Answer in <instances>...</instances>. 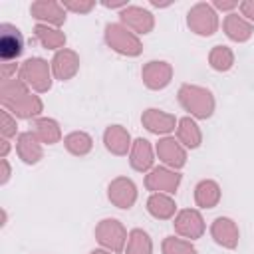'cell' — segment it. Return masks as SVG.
<instances>
[{
  "mask_svg": "<svg viewBox=\"0 0 254 254\" xmlns=\"http://www.w3.org/2000/svg\"><path fill=\"white\" fill-rule=\"evenodd\" d=\"M123 252L125 254H153V240L143 228H133L129 232Z\"/></svg>",
  "mask_w": 254,
  "mask_h": 254,
  "instance_id": "obj_28",
  "label": "cell"
},
{
  "mask_svg": "<svg viewBox=\"0 0 254 254\" xmlns=\"http://www.w3.org/2000/svg\"><path fill=\"white\" fill-rule=\"evenodd\" d=\"M103 143H105V149L113 155H127L131 151V135L129 131L123 127V125H109L105 131H103Z\"/></svg>",
  "mask_w": 254,
  "mask_h": 254,
  "instance_id": "obj_18",
  "label": "cell"
},
{
  "mask_svg": "<svg viewBox=\"0 0 254 254\" xmlns=\"http://www.w3.org/2000/svg\"><path fill=\"white\" fill-rule=\"evenodd\" d=\"M175 232L187 240H196L204 234L206 230V224H204V218L202 214L196 210V208H183L175 214Z\"/></svg>",
  "mask_w": 254,
  "mask_h": 254,
  "instance_id": "obj_6",
  "label": "cell"
},
{
  "mask_svg": "<svg viewBox=\"0 0 254 254\" xmlns=\"http://www.w3.org/2000/svg\"><path fill=\"white\" fill-rule=\"evenodd\" d=\"M79 69V56L73 52V50H60L56 52L54 60H52V73L56 79L60 81H67L71 79Z\"/></svg>",
  "mask_w": 254,
  "mask_h": 254,
  "instance_id": "obj_15",
  "label": "cell"
},
{
  "mask_svg": "<svg viewBox=\"0 0 254 254\" xmlns=\"http://www.w3.org/2000/svg\"><path fill=\"white\" fill-rule=\"evenodd\" d=\"M0 30H2V34H0V56H2L4 62H12L24 50L22 32L12 24H2Z\"/></svg>",
  "mask_w": 254,
  "mask_h": 254,
  "instance_id": "obj_14",
  "label": "cell"
},
{
  "mask_svg": "<svg viewBox=\"0 0 254 254\" xmlns=\"http://www.w3.org/2000/svg\"><path fill=\"white\" fill-rule=\"evenodd\" d=\"M129 163L135 171L139 173H147L153 169V163H155V153H153V147L147 139L143 137H137L131 145V151H129Z\"/></svg>",
  "mask_w": 254,
  "mask_h": 254,
  "instance_id": "obj_19",
  "label": "cell"
},
{
  "mask_svg": "<svg viewBox=\"0 0 254 254\" xmlns=\"http://www.w3.org/2000/svg\"><path fill=\"white\" fill-rule=\"evenodd\" d=\"M222 28H224V34H226L232 42H246V40H250V36H252V32H254L252 24H250L246 18H242V16H238V14H234V12H230V14L224 18Z\"/></svg>",
  "mask_w": 254,
  "mask_h": 254,
  "instance_id": "obj_24",
  "label": "cell"
},
{
  "mask_svg": "<svg viewBox=\"0 0 254 254\" xmlns=\"http://www.w3.org/2000/svg\"><path fill=\"white\" fill-rule=\"evenodd\" d=\"M20 79L34 91L44 93L52 87V64L42 58H30L20 65Z\"/></svg>",
  "mask_w": 254,
  "mask_h": 254,
  "instance_id": "obj_3",
  "label": "cell"
},
{
  "mask_svg": "<svg viewBox=\"0 0 254 254\" xmlns=\"http://www.w3.org/2000/svg\"><path fill=\"white\" fill-rule=\"evenodd\" d=\"M95 238L105 250H109L113 254H119V252L125 250L129 232L117 218H103L95 226Z\"/></svg>",
  "mask_w": 254,
  "mask_h": 254,
  "instance_id": "obj_4",
  "label": "cell"
},
{
  "mask_svg": "<svg viewBox=\"0 0 254 254\" xmlns=\"http://www.w3.org/2000/svg\"><path fill=\"white\" fill-rule=\"evenodd\" d=\"M208 64L216 71H228L234 65V52L228 46H214L208 54Z\"/></svg>",
  "mask_w": 254,
  "mask_h": 254,
  "instance_id": "obj_29",
  "label": "cell"
},
{
  "mask_svg": "<svg viewBox=\"0 0 254 254\" xmlns=\"http://www.w3.org/2000/svg\"><path fill=\"white\" fill-rule=\"evenodd\" d=\"M89 254H113V252H109V250H105V248H97V250H91Z\"/></svg>",
  "mask_w": 254,
  "mask_h": 254,
  "instance_id": "obj_37",
  "label": "cell"
},
{
  "mask_svg": "<svg viewBox=\"0 0 254 254\" xmlns=\"http://www.w3.org/2000/svg\"><path fill=\"white\" fill-rule=\"evenodd\" d=\"M42 141L36 137L34 131H24L18 135L16 139V153L18 157L26 163V165H36L42 157H44V149H42Z\"/></svg>",
  "mask_w": 254,
  "mask_h": 254,
  "instance_id": "obj_17",
  "label": "cell"
},
{
  "mask_svg": "<svg viewBox=\"0 0 254 254\" xmlns=\"http://www.w3.org/2000/svg\"><path fill=\"white\" fill-rule=\"evenodd\" d=\"M141 77L149 89H163L173 79V67H171V64H167L163 60H151L143 65Z\"/></svg>",
  "mask_w": 254,
  "mask_h": 254,
  "instance_id": "obj_10",
  "label": "cell"
},
{
  "mask_svg": "<svg viewBox=\"0 0 254 254\" xmlns=\"http://www.w3.org/2000/svg\"><path fill=\"white\" fill-rule=\"evenodd\" d=\"M163 254H196V248L190 240L179 238V236H167L161 244Z\"/></svg>",
  "mask_w": 254,
  "mask_h": 254,
  "instance_id": "obj_30",
  "label": "cell"
},
{
  "mask_svg": "<svg viewBox=\"0 0 254 254\" xmlns=\"http://www.w3.org/2000/svg\"><path fill=\"white\" fill-rule=\"evenodd\" d=\"M147 212L157 220H171L177 214V202L167 192H151L147 198Z\"/></svg>",
  "mask_w": 254,
  "mask_h": 254,
  "instance_id": "obj_20",
  "label": "cell"
},
{
  "mask_svg": "<svg viewBox=\"0 0 254 254\" xmlns=\"http://www.w3.org/2000/svg\"><path fill=\"white\" fill-rule=\"evenodd\" d=\"M105 42L113 52H117L121 56L135 58L143 52L139 36L133 34L129 28H125L123 24H107L105 26Z\"/></svg>",
  "mask_w": 254,
  "mask_h": 254,
  "instance_id": "obj_2",
  "label": "cell"
},
{
  "mask_svg": "<svg viewBox=\"0 0 254 254\" xmlns=\"http://www.w3.org/2000/svg\"><path fill=\"white\" fill-rule=\"evenodd\" d=\"M18 133V123H16V117L8 111V109H2V139H10Z\"/></svg>",
  "mask_w": 254,
  "mask_h": 254,
  "instance_id": "obj_31",
  "label": "cell"
},
{
  "mask_svg": "<svg viewBox=\"0 0 254 254\" xmlns=\"http://www.w3.org/2000/svg\"><path fill=\"white\" fill-rule=\"evenodd\" d=\"M119 18H121V24L125 28H129L137 36L139 34H149L153 30V26H155L153 14L149 10H145V8H141V6H127V8H123Z\"/></svg>",
  "mask_w": 254,
  "mask_h": 254,
  "instance_id": "obj_11",
  "label": "cell"
},
{
  "mask_svg": "<svg viewBox=\"0 0 254 254\" xmlns=\"http://www.w3.org/2000/svg\"><path fill=\"white\" fill-rule=\"evenodd\" d=\"M157 157L163 161L165 167L179 171L187 165V149L175 139V137H163L159 139L157 147H155Z\"/></svg>",
  "mask_w": 254,
  "mask_h": 254,
  "instance_id": "obj_8",
  "label": "cell"
},
{
  "mask_svg": "<svg viewBox=\"0 0 254 254\" xmlns=\"http://www.w3.org/2000/svg\"><path fill=\"white\" fill-rule=\"evenodd\" d=\"M187 24L198 36H212L218 28V16H216V12L210 4L198 2L189 10Z\"/></svg>",
  "mask_w": 254,
  "mask_h": 254,
  "instance_id": "obj_5",
  "label": "cell"
},
{
  "mask_svg": "<svg viewBox=\"0 0 254 254\" xmlns=\"http://www.w3.org/2000/svg\"><path fill=\"white\" fill-rule=\"evenodd\" d=\"M214 8H220V10H234V8H238V2H220V0H216V2H214Z\"/></svg>",
  "mask_w": 254,
  "mask_h": 254,
  "instance_id": "obj_35",
  "label": "cell"
},
{
  "mask_svg": "<svg viewBox=\"0 0 254 254\" xmlns=\"http://www.w3.org/2000/svg\"><path fill=\"white\" fill-rule=\"evenodd\" d=\"M0 163H2V179H0V183L6 185L8 179H10V167H8V161H6V159H2Z\"/></svg>",
  "mask_w": 254,
  "mask_h": 254,
  "instance_id": "obj_34",
  "label": "cell"
},
{
  "mask_svg": "<svg viewBox=\"0 0 254 254\" xmlns=\"http://www.w3.org/2000/svg\"><path fill=\"white\" fill-rule=\"evenodd\" d=\"M34 32H36L38 42H40L46 50H56V52L64 50V46H65V34L60 32L58 28H52V26H48V24H36Z\"/></svg>",
  "mask_w": 254,
  "mask_h": 254,
  "instance_id": "obj_26",
  "label": "cell"
},
{
  "mask_svg": "<svg viewBox=\"0 0 254 254\" xmlns=\"http://www.w3.org/2000/svg\"><path fill=\"white\" fill-rule=\"evenodd\" d=\"M238 10L242 12V18H246L250 24L254 22V0H248V2H240V4H238Z\"/></svg>",
  "mask_w": 254,
  "mask_h": 254,
  "instance_id": "obj_33",
  "label": "cell"
},
{
  "mask_svg": "<svg viewBox=\"0 0 254 254\" xmlns=\"http://www.w3.org/2000/svg\"><path fill=\"white\" fill-rule=\"evenodd\" d=\"M141 123L147 131L155 133V135H165L169 137V133H173L177 129V123L179 119L173 115V113H167L163 109H155V107H149L143 111L141 115Z\"/></svg>",
  "mask_w": 254,
  "mask_h": 254,
  "instance_id": "obj_9",
  "label": "cell"
},
{
  "mask_svg": "<svg viewBox=\"0 0 254 254\" xmlns=\"http://www.w3.org/2000/svg\"><path fill=\"white\" fill-rule=\"evenodd\" d=\"M32 131L44 145H56L62 139V129L60 123L52 117H38L32 123Z\"/></svg>",
  "mask_w": 254,
  "mask_h": 254,
  "instance_id": "obj_25",
  "label": "cell"
},
{
  "mask_svg": "<svg viewBox=\"0 0 254 254\" xmlns=\"http://www.w3.org/2000/svg\"><path fill=\"white\" fill-rule=\"evenodd\" d=\"M220 187L212 179H202L194 187V202L198 208H214L220 202Z\"/></svg>",
  "mask_w": 254,
  "mask_h": 254,
  "instance_id": "obj_22",
  "label": "cell"
},
{
  "mask_svg": "<svg viewBox=\"0 0 254 254\" xmlns=\"http://www.w3.org/2000/svg\"><path fill=\"white\" fill-rule=\"evenodd\" d=\"M8 151H10V141H8V139H2V153H0V159H6Z\"/></svg>",
  "mask_w": 254,
  "mask_h": 254,
  "instance_id": "obj_36",
  "label": "cell"
},
{
  "mask_svg": "<svg viewBox=\"0 0 254 254\" xmlns=\"http://www.w3.org/2000/svg\"><path fill=\"white\" fill-rule=\"evenodd\" d=\"M4 109H8L14 117H20V119H38V115L42 113L44 109V103L38 95L34 93H26L14 101H8V103H2Z\"/></svg>",
  "mask_w": 254,
  "mask_h": 254,
  "instance_id": "obj_16",
  "label": "cell"
},
{
  "mask_svg": "<svg viewBox=\"0 0 254 254\" xmlns=\"http://www.w3.org/2000/svg\"><path fill=\"white\" fill-rule=\"evenodd\" d=\"M30 12L36 20H42L48 26H62L65 22V8L58 2H34Z\"/></svg>",
  "mask_w": 254,
  "mask_h": 254,
  "instance_id": "obj_21",
  "label": "cell"
},
{
  "mask_svg": "<svg viewBox=\"0 0 254 254\" xmlns=\"http://www.w3.org/2000/svg\"><path fill=\"white\" fill-rule=\"evenodd\" d=\"M183 181V175L179 171H173L169 167H153L149 175L145 177V187L151 192H177L179 185Z\"/></svg>",
  "mask_w": 254,
  "mask_h": 254,
  "instance_id": "obj_7",
  "label": "cell"
},
{
  "mask_svg": "<svg viewBox=\"0 0 254 254\" xmlns=\"http://www.w3.org/2000/svg\"><path fill=\"white\" fill-rule=\"evenodd\" d=\"M107 196H109L111 204H115L117 208H131L137 200V187L131 179L117 177L109 183Z\"/></svg>",
  "mask_w": 254,
  "mask_h": 254,
  "instance_id": "obj_12",
  "label": "cell"
},
{
  "mask_svg": "<svg viewBox=\"0 0 254 254\" xmlns=\"http://www.w3.org/2000/svg\"><path fill=\"white\" fill-rule=\"evenodd\" d=\"M95 6V2H64V8L65 10H71V12H79V14H83V12H89L91 8Z\"/></svg>",
  "mask_w": 254,
  "mask_h": 254,
  "instance_id": "obj_32",
  "label": "cell"
},
{
  "mask_svg": "<svg viewBox=\"0 0 254 254\" xmlns=\"http://www.w3.org/2000/svg\"><path fill=\"white\" fill-rule=\"evenodd\" d=\"M175 131H177V141H179L185 149H196V147H200V143H202V133H200V129H198V125H196V121H194L192 117H183V119H179Z\"/></svg>",
  "mask_w": 254,
  "mask_h": 254,
  "instance_id": "obj_23",
  "label": "cell"
},
{
  "mask_svg": "<svg viewBox=\"0 0 254 254\" xmlns=\"http://www.w3.org/2000/svg\"><path fill=\"white\" fill-rule=\"evenodd\" d=\"M179 103L185 111L190 113V117L194 119H208L214 113V97L210 93V89L200 87V85H192V83H183L179 87Z\"/></svg>",
  "mask_w": 254,
  "mask_h": 254,
  "instance_id": "obj_1",
  "label": "cell"
},
{
  "mask_svg": "<svg viewBox=\"0 0 254 254\" xmlns=\"http://www.w3.org/2000/svg\"><path fill=\"white\" fill-rule=\"evenodd\" d=\"M210 236L214 238V242L222 248H236L238 246V238H240V232H238V226L232 218L228 216H218L212 220L210 224Z\"/></svg>",
  "mask_w": 254,
  "mask_h": 254,
  "instance_id": "obj_13",
  "label": "cell"
},
{
  "mask_svg": "<svg viewBox=\"0 0 254 254\" xmlns=\"http://www.w3.org/2000/svg\"><path fill=\"white\" fill-rule=\"evenodd\" d=\"M65 149L75 157H85L93 149V139L85 131H71L64 137Z\"/></svg>",
  "mask_w": 254,
  "mask_h": 254,
  "instance_id": "obj_27",
  "label": "cell"
}]
</instances>
